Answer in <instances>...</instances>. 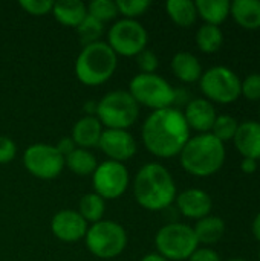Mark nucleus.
<instances>
[{
	"mask_svg": "<svg viewBox=\"0 0 260 261\" xmlns=\"http://www.w3.org/2000/svg\"><path fill=\"white\" fill-rule=\"evenodd\" d=\"M55 148L60 151V154H61L63 158H66L67 154H70V153L77 148V145H75V142L72 141V138H63V139L58 141V144L55 145Z\"/></svg>",
	"mask_w": 260,
	"mask_h": 261,
	"instance_id": "obj_37",
	"label": "nucleus"
},
{
	"mask_svg": "<svg viewBox=\"0 0 260 261\" xmlns=\"http://www.w3.org/2000/svg\"><path fill=\"white\" fill-rule=\"evenodd\" d=\"M228 261H248V260H244V258H231V260Z\"/></svg>",
	"mask_w": 260,
	"mask_h": 261,
	"instance_id": "obj_41",
	"label": "nucleus"
},
{
	"mask_svg": "<svg viewBox=\"0 0 260 261\" xmlns=\"http://www.w3.org/2000/svg\"><path fill=\"white\" fill-rule=\"evenodd\" d=\"M172 70L175 73V76L187 84L196 83L201 80L204 70L201 66V61L198 60V57H195L190 52H178L173 55L172 58Z\"/></svg>",
	"mask_w": 260,
	"mask_h": 261,
	"instance_id": "obj_20",
	"label": "nucleus"
},
{
	"mask_svg": "<svg viewBox=\"0 0 260 261\" xmlns=\"http://www.w3.org/2000/svg\"><path fill=\"white\" fill-rule=\"evenodd\" d=\"M238 127H239V121L234 116H231V115H218L210 133L216 139H219L221 142L225 144L227 141L234 139Z\"/></svg>",
	"mask_w": 260,
	"mask_h": 261,
	"instance_id": "obj_28",
	"label": "nucleus"
},
{
	"mask_svg": "<svg viewBox=\"0 0 260 261\" xmlns=\"http://www.w3.org/2000/svg\"><path fill=\"white\" fill-rule=\"evenodd\" d=\"M147 41L149 34L138 20L121 18L110 26L106 43L116 55L136 57L147 47Z\"/></svg>",
	"mask_w": 260,
	"mask_h": 261,
	"instance_id": "obj_10",
	"label": "nucleus"
},
{
	"mask_svg": "<svg viewBox=\"0 0 260 261\" xmlns=\"http://www.w3.org/2000/svg\"><path fill=\"white\" fill-rule=\"evenodd\" d=\"M227 150L224 142L211 133L190 136L179 153L181 167L195 177H210L216 174L225 164Z\"/></svg>",
	"mask_w": 260,
	"mask_h": 261,
	"instance_id": "obj_3",
	"label": "nucleus"
},
{
	"mask_svg": "<svg viewBox=\"0 0 260 261\" xmlns=\"http://www.w3.org/2000/svg\"><path fill=\"white\" fill-rule=\"evenodd\" d=\"M251 232L254 236V239L260 242V211L256 214V217L253 219V223H251Z\"/></svg>",
	"mask_w": 260,
	"mask_h": 261,
	"instance_id": "obj_39",
	"label": "nucleus"
},
{
	"mask_svg": "<svg viewBox=\"0 0 260 261\" xmlns=\"http://www.w3.org/2000/svg\"><path fill=\"white\" fill-rule=\"evenodd\" d=\"M136 64L141 70V73H155V70L159 66V60L156 54L150 49H144L136 55Z\"/></svg>",
	"mask_w": 260,
	"mask_h": 261,
	"instance_id": "obj_34",
	"label": "nucleus"
},
{
	"mask_svg": "<svg viewBox=\"0 0 260 261\" xmlns=\"http://www.w3.org/2000/svg\"><path fill=\"white\" fill-rule=\"evenodd\" d=\"M234 147L245 159H260V122L259 121H244L239 122L238 132L234 135Z\"/></svg>",
	"mask_w": 260,
	"mask_h": 261,
	"instance_id": "obj_17",
	"label": "nucleus"
},
{
	"mask_svg": "<svg viewBox=\"0 0 260 261\" xmlns=\"http://www.w3.org/2000/svg\"><path fill=\"white\" fill-rule=\"evenodd\" d=\"M196 44L204 54H216L224 44V32L219 26L202 24L196 31Z\"/></svg>",
	"mask_w": 260,
	"mask_h": 261,
	"instance_id": "obj_26",
	"label": "nucleus"
},
{
	"mask_svg": "<svg viewBox=\"0 0 260 261\" xmlns=\"http://www.w3.org/2000/svg\"><path fill=\"white\" fill-rule=\"evenodd\" d=\"M133 194L144 210L162 211L175 202L178 191L170 171L158 162H149L135 176Z\"/></svg>",
	"mask_w": 260,
	"mask_h": 261,
	"instance_id": "obj_2",
	"label": "nucleus"
},
{
	"mask_svg": "<svg viewBox=\"0 0 260 261\" xmlns=\"http://www.w3.org/2000/svg\"><path fill=\"white\" fill-rule=\"evenodd\" d=\"M178 211L193 220H201L207 216H210L213 208V200L210 194L201 188H188L182 193H179L175 199Z\"/></svg>",
	"mask_w": 260,
	"mask_h": 261,
	"instance_id": "obj_15",
	"label": "nucleus"
},
{
	"mask_svg": "<svg viewBox=\"0 0 260 261\" xmlns=\"http://www.w3.org/2000/svg\"><path fill=\"white\" fill-rule=\"evenodd\" d=\"M103 135V125L95 115H86L78 119L72 128V141L78 148H93L98 147L100 138Z\"/></svg>",
	"mask_w": 260,
	"mask_h": 261,
	"instance_id": "obj_18",
	"label": "nucleus"
},
{
	"mask_svg": "<svg viewBox=\"0 0 260 261\" xmlns=\"http://www.w3.org/2000/svg\"><path fill=\"white\" fill-rule=\"evenodd\" d=\"M64 167H67L77 176H92L98 167L97 158L84 148H75L64 158Z\"/></svg>",
	"mask_w": 260,
	"mask_h": 261,
	"instance_id": "obj_25",
	"label": "nucleus"
},
{
	"mask_svg": "<svg viewBox=\"0 0 260 261\" xmlns=\"http://www.w3.org/2000/svg\"><path fill=\"white\" fill-rule=\"evenodd\" d=\"M259 261H260V249H259Z\"/></svg>",
	"mask_w": 260,
	"mask_h": 261,
	"instance_id": "obj_42",
	"label": "nucleus"
},
{
	"mask_svg": "<svg viewBox=\"0 0 260 261\" xmlns=\"http://www.w3.org/2000/svg\"><path fill=\"white\" fill-rule=\"evenodd\" d=\"M25 168L35 177L49 180L60 176L64 168V158L49 144H32L26 148L23 154Z\"/></svg>",
	"mask_w": 260,
	"mask_h": 261,
	"instance_id": "obj_11",
	"label": "nucleus"
},
{
	"mask_svg": "<svg viewBox=\"0 0 260 261\" xmlns=\"http://www.w3.org/2000/svg\"><path fill=\"white\" fill-rule=\"evenodd\" d=\"M87 14L101 23L110 21L118 15L116 2L112 0H93L87 5Z\"/></svg>",
	"mask_w": 260,
	"mask_h": 261,
	"instance_id": "obj_30",
	"label": "nucleus"
},
{
	"mask_svg": "<svg viewBox=\"0 0 260 261\" xmlns=\"http://www.w3.org/2000/svg\"><path fill=\"white\" fill-rule=\"evenodd\" d=\"M78 213L80 216L87 222V223H97L100 220H103V216L106 213V203L104 199L100 197L95 193H87L80 199L78 203Z\"/></svg>",
	"mask_w": 260,
	"mask_h": 261,
	"instance_id": "obj_27",
	"label": "nucleus"
},
{
	"mask_svg": "<svg viewBox=\"0 0 260 261\" xmlns=\"http://www.w3.org/2000/svg\"><path fill=\"white\" fill-rule=\"evenodd\" d=\"M116 8H118V14H123L126 18L135 20L136 17L143 15L150 8V2L149 0H118Z\"/></svg>",
	"mask_w": 260,
	"mask_h": 261,
	"instance_id": "obj_31",
	"label": "nucleus"
},
{
	"mask_svg": "<svg viewBox=\"0 0 260 261\" xmlns=\"http://www.w3.org/2000/svg\"><path fill=\"white\" fill-rule=\"evenodd\" d=\"M129 93L138 102L153 110L173 107L176 90L156 73H138L130 80Z\"/></svg>",
	"mask_w": 260,
	"mask_h": 261,
	"instance_id": "obj_8",
	"label": "nucleus"
},
{
	"mask_svg": "<svg viewBox=\"0 0 260 261\" xmlns=\"http://www.w3.org/2000/svg\"><path fill=\"white\" fill-rule=\"evenodd\" d=\"M230 3L228 0H198L195 2L198 17H201L205 24L219 26L230 15Z\"/></svg>",
	"mask_w": 260,
	"mask_h": 261,
	"instance_id": "obj_23",
	"label": "nucleus"
},
{
	"mask_svg": "<svg viewBox=\"0 0 260 261\" xmlns=\"http://www.w3.org/2000/svg\"><path fill=\"white\" fill-rule=\"evenodd\" d=\"M241 95L248 101H260V72L250 73L241 81Z\"/></svg>",
	"mask_w": 260,
	"mask_h": 261,
	"instance_id": "obj_32",
	"label": "nucleus"
},
{
	"mask_svg": "<svg viewBox=\"0 0 260 261\" xmlns=\"http://www.w3.org/2000/svg\"><path fill=\"white\" fill-rule=\"evenodd\" d=\"M188 261H221V255L215 249H211L208 246H204V248H198L192 254Z\"/></svg>",
	"mask_w": 260,
	"mask_h": 261,
	"instance_id": "obj_36",
	"label": "nucleus"
},
{
	"mask_svg": "<svg viewBox=\"0 0 260 261\" xmlns=\"http://www.w3.org/2000/svg\"><path fill=\"white\" fill-rule=\"evenodd\" d=\"M52 234L66 243H74L84 239L87 232V222L74 210H61L51 220Z\"/></svg>",
	"mask_w": 260,
	"mask_h": 261,
	"instance_id": "obj_14",
	"label": "nucleus"
},
{
	"mask_svg": "<svg viewBox=\"0 0 260 261\" xmlns=\"http://www.w3.org/2000/svg\"><path fill=\"white\" fill-rule=\"evenodd\" d=\"M259 116H260V107H259ZM259 122H260V121H259Z\"/></svg>",
	"mask_w": 260,
	"mask_h": 261,
	"instance_id": "obj_43",
	"label": "nucleus"
},
{
	"mask_svg": "<svg viewBox=\"0 0 260 261\" xmlns=\"http://www.w3.org/2000/svg\"><path fill=\"white\" fill-rule=\"evenodd\" d=\"M166 11L172 21L179 28H190L198 18L196 5L192 0H169Z\"/></svg>",
	"mask_w": 260,
	"mask_h": 261,
	"instance_id": "obj_24",
	"label": "nucleus"
},
{
	"mask_svg": "<svg viewBox=\"0 0 260 261\" xmlns=\"http://www.w3.org/2000/svg\"><path fill=\"white\" fill-rule=\"evenodd\" d=\"M130 177L124 164L115 161H104L98 164L97 170L92 174V184L95 194L106 199H118L121 197L127 187Z\"/></svg>",
	"mask_w": 260,
	"mask_h": 261,
	"instance_id": "obj_12",
	"label": "nucleus"
},
{
	"mask_svg": "<svg viewBox=\"0 0 260 261\" xmlns=\"http://www.w3.org/2000/svg\"><path fill=\"white\" fill-rule=\"evenodd\" d=\"M118 55L106 41L86 44L75 61V75L86 86H100L115 73Z\"/></svg>",
	"mask_w": 260,
	"mask_h": 261,
	"instance_id": "obj_4",
	"label": "nucleus"
},
{
	"mask_svg": "<svg viewBox=\"0 0 260 261\" xmlns=\"http://www.w3.org/2000/svg\"><path fill=\"white\" fill-rule=\"evenodd\" d=\"M98 148L109 158V161L124 164L135 156L136 141L127 130L106 128L100 138Z\"/></svg>",
	"mask_w": 260,
	"mask_h": 261,
	"instance_id": "obj_13",
	"label": "nucleus"
},
{
	"mask_svg": "<svg viewBox=\"0 0 260 261\" xmlns=\"http://www.w3.org/2000/svg\"><path fill=\"white\" fill-rule=\"evenodd\" d=\"M20 8L31 15H46L52 12L54 2L52 0H20Z\"/></svg>",
	"mask_w": 260,
	"mask_h": 261,
	"instance_id": "obj_33",
	"label": "nucleus"
},
{
	"mask_svg": "<svg viewBox=\"0 0 260 261\" xmlns=\"http://www.w3.org/2000/svg\"><path fill=\"white\" fill-rule=\"evenodd\" d=\"M199 87L210 102L233 104L241 98V78L225 66L207 69L199 80Z\"/></svg>",
	"mask_w": 260,
	"mask_h": 261,
	"instance_id": "obj_9",
	"label": "nucleus"
},
{
	"mask_svg": "<svg viewBox=\"0 0 260 261\" xmlns=\"http://www.w3.org/2000/svg\"><path fill=\"white\" fill-rule=\"evenodd\" d=\"M86 248L98 258L110 260L124 252L127 246L126 229L112 220H100L87 228L84 236Z\"/></svg>",
	"mask_w": 260,
	"mask_h": 261,
	"instance_id": "obj_7",
	"label": "nucleus"
},
{
	"mask_svg": "<svg viewBox=\"0 0 260 261\" xmlns=\"http://www.w3.org/2000/svg\"><path fill=\"white\" fill-rule=\"evenodd\" d=\"M80 40L83 41V44H92L97 41H101L100 38L104 34V23L98 21L97 18L90 17L89 14L86 15V18L77 26Z\"/></svg>",
	"mask_w": 260,
	"mask_h": 261,
	"instance_id": "obj_29",
	"label": "nucleus"
},
{
	"mask_svg": "<svg viewBox=\"0 0 260 261\" xmlns=\"http://www.w3.org/2000/svg\"><path fill=\"white\" fill-rule=\"evenodd\" d=\"M52 14L60 24L77 29L87 15V6L81 0H58L54 2Z\"/></svg>",
	"mask_w": 260,
	"mask_h": 261,
	"instance_id": "obj_21",
	"label": "nucleus"
},
{
	"mask_svg": "<svg viewBox=\"0 0 260 261\" xmlns=\"http://www.w3.org/2000/svg\"><path fill=\"white\" fill-rule=\"evenodd\" d=\"M225 229H227V226H225L224 219L219 216H211V214L198 220L196 225L193 226L198 243L205 245L208 248H210V245L218 243L224 237Z\"/></svg>",
	"mask_w": 260,
	"mask_h": 261,
	"instance_id": "obj_22",
	"label": "nucleus"
},
{
	"mask_svg": "<svg viewBox=\"0 0 260 261\" xmlns=\"http://www.w3.org/2000/svg\"><path fill=\"white\" fill-rule=\"evenodd\" d=\"M95 116L107 128L127 130L136 122L139 106L129 92L112 90L97 102Z\"/></svg>",
	"mask_w": 260,
	"mask_h": 261,
	"instance_id": "obj_5",
	"label": "nucleus"
},
{
	"mask_svg": "<svg viewBox=\"0 0 260 261\" xmlns=\"http://www.w3.org/2000/svg\"><path fill=\"white\" fill-rule=\"evenodd\" d=\"M230 15L247 31L260 29V0H234L230 3Z\"/></svg>",
	"mask_w": 260,
	"mask_h": 261,
	"instance_id": "obj_19",
	"label": "nucleus"
},
{
	"mask_svg": "<svg viewBox=\"0 0 260 261\" xmlns=\"http://www.w3.org/2000/svg\"><path fill=\"white\" fill-rule=\"evenodd\" d=\"M184 118L190 130L201 133H210L218 118L213 102L205 98H193L184 109Z\"/></svg>",
	"mask_w": 260,
	"mask_h": 261,
	"instance_id": "obj_16",
	"label": "nucleus"
},
{
	"mask_svg": "<svg viewBox=\"0 0 260 261\" xmlns=\"http://www.w3.org/2000/svg\"><path fill=\"white\" fill-rule=\"evenodd\" d=\"M141 136L149 153L156 158L169 159L179 156L184 145L190 139V128L185 122L182 110L167 107L153 110L146 118L141 128Z\"/></svg>",
	"mask_w": 260,
	"mask_h": 261,
	"instance_id": "obj_1",
	"label": "nucleus"
},
{
	"mask_svg": "<svg viewBox=\"0 0 260 261\" xmlns=\"http://www.w3.org/2000/svg\"><path fill=\"white\" fill-rule=\"evenodd\" d=\"M141 261H169V260H167V258H164L162 255H159L158 252H152V254L144 255Z\"/></svg>",
	"mask_w": 260,
	"mask_h": 261,
	"instance_id": "obj_40",
	"label": "nucleus"
},
{
	"mask_svg": "<svg viewBox=\"0 0 260 261\" xmlns=\"http://www.w3.org/2000/svg\"><path fill=\"white\" fill-rule=\"evenodd\" d=\"M156 252L169 261L188 260L199 248L192 226L179 222H172L162 226L155 236Z\"/></svg>",
	"mask_w": 260,
	"mask_h": 261,
	"instance_id": "obj_6",
	"label": "nucleus"
},
{
	"mask_svg": "<svg viewBox=\"0 0 260 261\" xmlns=\"http://www.w3.org/2000/svg\"><path fill=\"white\" fill-rule=\"evenodd\" d=\"M257 167H259V164L254 159H245L244 158L242 162H241V170L245 174H254L257 171Z\"/></svg>",
	"mask_w": 260,
	"mask_h": 261,
	"instance_id": "obj_38",
	"label": "nucleus"
},
{
	"mask_svg": "<svg viewBox=\"0 0 260 261\" xmlns=\"http://www.w3.org/2000/svg\"><path fill=\"white\" fill-rule=\"evenodd\" d=\"M15 153H17L15 142L8 136L0 135V164L2 165L9 164L15 158Z\"/></svg>",
	"mask_w": 260,
	"mask_h": 261,
	"instance_id": "obj_35",
	"label": "nucleus"
}]
</instances>
